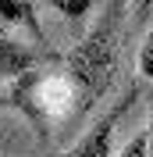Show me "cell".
I'll return each mask as SVG.
<instances>
[{
  "label": "cell",
  "instance_id": "obj_1",
  "mask_svg": "<svg viewBox=\"0 0 153 157\" xmlns=\"http://www.w3.org/2000/svg\"><path fill=\"white\" fill-rule=\"evenodd\" d=\"M121 14L125 4H107L100 11L96 25L89 29V36H82L75 50H68L64 61H57L61 71L68 75V82L75 86L82 114L103 97V89L114 78V64H118V29H121Z\"/></svg>",
  "mask_w": 153,
  "mask_h": 157
},
{
  "label": "cell",
  "instance_id": "obj_2",
  "mask_svg": "<svg viewBox=\"0 0 153 157\" xmlns=\"http://www.w3.org/2000/svg\"><path fill=\"white\" fill-rule=\"evenodd\" d=\"M11 104L21 114L36 121L39 132H47L57 121H71L82 114L75 86L68 82V75L61 71V64H36L29 75H21L18 82H11Z\"/></svg>",
  "mask_w": 153,
  "mask_h": 157
},
{
  "label": "cell",
  "instance_id": "obj_3",
  "mask_svg": "<svg viewBox=\"0 0 153 157\" xmlns=\"http://www.w3.org/2000/svg\"><path fill=\"white\" fill-rule=\"evenodd\" d=\"M132 97H135V93H128V97H125L121 104H114L103 118H96L93 125L82 132V139H78L64 157H110V154H114V128H118V121L125 118Z\"/></svg>",
  "mask_w": 153,
  "mask_h": 157
},
{
  "label": "cell",
  "instance_id": "obj_4",
  "mask_svg": "<svg viewBox=\"0 0 153 157\" xmlns=\"http://www.w3.org/2000/svg\"><path fill=\"white\" fill-rule=\"evenodd\" d=\"M36 50L18 39L7 25H0V78H11V82H18L21 75H29L36 68Z\"/></svg>",
  "mask_w": 153,
  "mask_h": 157
},
{
  "label": "cell",
  "instance_id": "obj_5",
  "mask_svg": "<svg viewBox=\"0 0 153 157\" xmlns=\"http://www.w3.org/2000/svg\"><path fill=\"white\" fill-rule=\"evenodd\" d=\"M0 25H25L36 43H43V29L36 18V4L29 0H0Z\"/></svg>",
  "mask_w": 153,
  "mask_h": 157
},
{
  "label": "cell",
  "instance_id": "obj_6",
  "mask_svg": "<svg viewBox=\"0 0 153 157\" xmlns=\"http://www.w3.org/2000/svg\"><path fill=\"white\" fill-rule=\"evenodd\" d=\"M50 7L61 11L64 18H86L89 11H93V4H89V0H54Z\"/></svg>",
  "mask_w": 153,
  "mask_h": 157
},
{
  "label": "cell",
  "instance_id": "obj_7",
  "mask_svg": "<svg viewBox=\"0 0 153 157\" xmlns=\"http://www.w3.org/2000/svg\"><path fill=\"white\" fill-rule=\"evenodd\" d=\"M139 71L146 78H153V25H150V32L143 39V50H139Z\"/></svg>",
  "mask_w": 153,
  "mask_h": 157
},
{
  "label": "cell",
  "instance_id": "obj_8",
  "mask_svg": "<svg viewBox=\"0 0 153 157\" xmlns=\"http://www.w3.org/2000/svg\"><path fill=\"white\" fill-rule=\"evenodd\" d=\"M118 157H150V143H146V132H135V136L128 139V147H125Z\"/></svg>",
  "mask_w": 153,
  "mask_h": 157
},
{
  "label": "cell",
  "instance_id": "obj_9",
  "mask_svg": "<svg viewBox=\"0 0 153 157\" xmlns=\"http://www.w3.org/2000/svg\"><path fill=\"white\" fill-rule=\"evenodd\" d=\"M146 143H150V157H153V111H150V132H146Z\"/></svg>",
  "mask_w": 153,
  "mask_h": 157
}]
</instances>
